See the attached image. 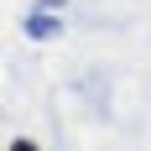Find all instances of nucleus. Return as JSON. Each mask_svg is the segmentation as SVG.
Masks as SVG:
<instances>
[{"instance_id":"1","label":"nucleus","mask_w":151,"mask_h":151,"mask_svg":"<svg viewBox=\"0 0 151 151\" xmlns=\"http://www.w3.org/2000/svg\"><path fill=\"white\" fill-rule=\"evenodd\" d=\"M21 31H26L31 42H52V37H63V16H52L47 5H37V11L21 21Z\"/></svg>"},{"instance_id":"2","label":"nucleus","mask_w":151,"mask_h":151,"mask_svg":"<svg viewBox=\"0 0 151 151\" xmlns=\"http://www.w3.org/2000/svg\"><path fill=\"white\" fill-rule=\"evenodd\" d=\"M11 151H37V141H11Z\"/></svg>"},{"instance_id":"3","label":"nucleus","mask_w":151,"mask_h":151,"mask_svg":"<svg viewBox=\"0 0 151 151\" xmlns=\"http://www.w3.org/2000/svg\"><path fill=\"white\" fill-rule=\"evenodd\" d=\"M42 5H47V11H58V5H63V0H42Z\"/></svg>"}]
</instances>
